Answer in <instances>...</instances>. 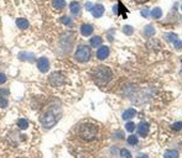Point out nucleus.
<instances>
[{"mask_svg": "<svg viewBox=\"0 0 182 158\" xmlns=\"http://www.w3.org/2000/svg\"><path fill=\"white\" fill-rule=\"evenodd\" d=\"M113 73L108 67H98L94 72H93V79L97 85H105L112 81Z\"/></svg>", "mask_w": 182, "mask_h": 158, "instance_id": "f257e3e1", "label": "nucleus"}, {"mask_svg": "<svg viewBox=\"0 0 182 158\" xmlns=\"http://www.w3.org/2000/svg\"><path fill=\"white\" fill-rule=\"evenodd\" d=\"M97 133H98V126L93 124H84L81 126V130H79V136L85 141H90L96 138Z\"/></svg>", "mask_w": 182, "mask_h": 158, "instance_id": "f03ea898", "label": "nucleus"}, {"mask_svg": "<svg viewBox=\"0 0 182 158\" xmlns=\"http://www.w3.org/2000/svg\"><path fill=\"white\" fill-rule=\"evenodd\" d=\"M74 58L78 62H81V63L88 62L90 59V49H89V47L88 46H84V45L83 46H79L77 48L76 53H74Z\"/></svg>", "mask_w": 182, "mask_h": 158, "instance_id": "7ed1b4c3", "label": "nucleus"}, {"mask_svg": "<svg viewBox=\"0 0 182 158\" xmlns=\"http://www.w3.org/2000/svg\"><path fill=\"white\" fill-rule=\"evenodd\" d=\"M57 121H58V115H56L52 110H50V111H47V113L42 116V119H41V125H42L45 128H50V127L55 126V125L57 124Z\"/></svg>", "mask_w": 182, "mask_h": 158, "instance_id": "20e7f679", "label": "nucleus"}, {"mask_svg": "<svg viewBox=\"0 0 182 158\" xmlns=\"http://www.w3.org/2000/svg\"><path fill=\"white\" fill-rule=\"evenodd\" d=\"M48 82L52 87H60V85H63L64 82H66V78L62 73L60 72H53L50 74L48 77Z\"/></svg>", "mask_w": 182, "mask_h": 158, "instance_id": "39448f33", "label": "nucleus"}, {"mask_svg": "<svg viewBox=\"0 0 182 158\" xmlns=\"http://www.w3.org/2000/svg\"><path fill=\"white\" fill-rule=\"evenodd\" d=\"M37 68L40 69L41 73H46L50 69V62H48V59L45 58V57L40 58L39 62H37Z\"/></svg>", "mask_w": 182, "mask_h": 158, "instance_id": "423d86ee", "label": "nucleus"}, {"mask_svg": "<svg viewBox=\"0 0 182 158\" xmlns=\"http://www.w3.org/2000/svg\"><path fill=\"white\" fill-rule=\"evenodd\" d=\"M90 13H92V15L94 18H101L103 14H104V6L101 5V4H96L93 6V9L90 10Z\"/></svg>", "mask_w": 182, "mask_h": 158, "instance_id": "0eeeda50", "label": "nucleus"}, {"mask_svg": "<svg viewBox=\"0 0 182 158\" xmlns=\"http://www.w3.org/2000/svg\"><path fill=\"white\" fill-rule=\"evenodd\" d=\"M108 56H109V48H108L107 46H102V47H99V49H98V52H97V57H98V59L103 61V59H105Z\"/></svg>", "mask_w": 182, "mask_h": 158, "instance_id": "6e6552de", "label": "nucleus"}, {"mask_svg": "<svg viewBox=\"0 0 182 158\" xmlns=\"http://www.w3.org/2000/svg\"><path fill=\"white\" fill-rule=\"evenodd\" d=\"M81 34H82L83 36L92 35V34H93V26L89 25V24H83V25L81 26Z\"/></svg>", "mask_w": 182, "mask_h": 158, "instance_id": "1a4fd4ad", "label": "nucleus"}, {"mask_svg": "<svg viewBox=\"0 0 182 158\" xmlns=\"http://www.w3.org/2000/svg\"><path fill=\"white\" fill-rule=\"evenodd\" d=\"M138 132L141 137H145L147 133H149V124L147 122H140L139 124V128H138Z\"/></svg>", "mask_w": 182, "mask_h": 158, "instance_id": "9d476101", "label": "nucleus"}, {"mask_svg": "<svg viewBox=\"0 0 182 158\" xmlns=\"http://www.w3.org/2000/svg\"><path fill=\"white\" fill-rule=\"evenodd\" d=\"M69 9H71V13L73 14V15H79L81 14V5H79V3H77V2H72L71 4H69Z\"/></svg>", "mask_w": 182, "mask_h": 158, "instance_id": "9b49d317", "label": "nucleus"}, {"mask_svg": "<svg viewBox=\"0 0 182 158\" xmlns=\"http://www.w3.org/2000/svg\"><path fill=\"white\" fill-rule=\"evenodd\" d=\"M16 26L20 30H26L29 27V21L26 19H18L16 20Z\"/></svg>", "mask_w": 182, "mask_h": 158, "instance_id": "f8f14e48", "label": "nucleus"}, {"mask_svg": "<svg viewBox=\"0 0 182 158\" xmlns=\"http://www.w3.org/2000/svg\"><path fill=\"white\" fill-rule=\"evenodd\" d=\"M19 58L21 61H30V62H34L35 61V56L34 54H30V53H26V52L19 53Z\"/></svg>", "mask_w": 182, "mask_h": 158, "instance_id": "ddd939ff", "label": "nucleus"}, {"mask_svg": "<svg viewBox=\"0 0 182 158\" xmlns=\"http://www.w3.org/2000/svg\"><path fill=\"white\" fill-rule=\"evenodd\" d=\"M135 115H136V111L134 109H128L126 111L123 113V119L124 120H129V119H133Z\"/></svg>", "mask_w": 182, "mask_h": 158, "instance_id": "4468645a", "label": "nucleus"}, {"mask_svg": "<svg viewBox=\"0 0 182 158\" xmlns=\"http://www.w3.org/2000/svg\"><path fill=\"white\" fill-rule=\"evenodd\" d=\"M52 4L55 6V9H58V10H61V9H63L66 6L64 0H52Z\"/></svg>", "mask_w": 182, "mask_h": 158, "instance_id": "2eb2a0df", "label": "nucleus"}, {"mask_svg": "<svg viewBox=\"0 0 182 158\" xmlns=\"http://www.w3.org/2000/svg\"><path fill=\"white\" fill-rule=\"evenodd\" d=\"M101 45H102V38L99 36L92 37V40H90V46L92 47H99Z\"/></svg>", "mask_w": 182, "mask_h": 158, "instance_id": "dca6fc26", "label": "nucleus"}, {"mask_svg": "<svg viewBox=\"0 0 182 158\" xmlns=\"http://www.w3.org/2000/svg\"><path fill=\"white\" fill-rule=\"evenodd\" d=\"M18 126H19V128H21V130H26V128L29 127V121H27L26 119H20V120L18 121Z\"/></svg>", "mask_w": 182, "mask_h": 158, "instance_id": "f3484780", "label": "nucleus"}, {"mask_svg": "<svg viewBox=\"0 0 182 158\" xmlns=\"http://www.w3.org/2000/svg\"><path fill=\"white\" fill-rule=\"evenodd\" d=\"M151 16H152L154 19H160V18L162 16V11H161V9H160V8H155V9L151 11Z\"/></svg>", "mask_w": 182, "mask_h": 158, "instance_id": "a211bd4d", "label": "nucleus"}, {"mask_svg": "<svg viewBox=\"0 0 182 158\" xmlns=\"http://www.w3.org/2000/svg\"><path fill=\"white\" fill-rule=\"evenodd\" d=\"M165 38H166V41L167 42H171V43H173L178 37H177V35L176 34H166L165 35Z\"/></svg>", "mask_w": 182, "mask_h": 158, "instance_id": "6ab92c4d", "label": "nucleus"}, {"mask_svg": "<svg viewBox=\"0 0 182 158\" xmlns=\"http://www.w3.org/2000/svg\"><path fill=\"white\" fill-rule=\"evenodd\" d=\"M166 158L168 157V158H176V157H178V152L177 151H167V152H165V154H163Z\"/></svg>", "mask_w": 182, "mask_h": 158, "instance_id": "aec40b11", "label": "nucleus"}, {"mask_svg": "<svg viewBox=\"0 0 182 158\" xmlns=\"http://www.w3.org/2000/svg\"><path fill=\"white\" fill-rule=\"evenodd\" d=\"M145 35H146V36H152V35H155L154 27H152V26H146V27H145Z\"/></svg>", "mask_w": 182, "mask_h": 158, "instance_id": "412c9836", "label": "nucleus"}, {"mask_svg": "<svg viewBox=\"0 0 182 158\" xmlns=\"http://www.w3.org/2000/svg\"><path fill=\"white\" fill-rule=\"evenodd\" d=\"M125 128H126V131H129V132H133V131L135 130V124L130 121V122H128V124H126Z\"/></svg>", "mask_w": 182, "mask_h": 158, "instance_id": "4be33fe9", "label": "nucleus"}, {"mask_svg": "<svg viewBox=\"0 0 182 158\" xmlns=\"http://www.w3.org/2000/svg\"><path fill=\"white\" fill-rule=\"evenodd\" d=\"M61 22L64 24V25H72L71 19H69L68 16H62V18H61Z\"/></svg>", "mask_w": 182, "mask_h": 158, "instance_id": "5701e85b", "label": "nucleus"}, {"mask_svg": "<svg viewBox=\"0 0 182 158\" xmlns=\"http://www.w3.org/2000/svg\"><path fill=\"white\" fill-rule=\"evenodd\" d=\"M123 31H124L125 35H131V34L134 32V29H133L131 26H124V30H123Z\"/></svg>", "mask_w": 182, "mask_h": 158, "instance_id": "b1692460", "label": "nucleus"}, {"mask_svg": "<svg viewBox=\"0 0 182 158\" xmlns=\"http://www.w3.org/2000/svg\"><path fill=\"white\" fill-rule=\"evenodd\" d=\"M128 143H129V144H136V143H138V138H136V136H129V138H128Z\"/></svg>", "mask_w": 182, "mask_h": 158, "instance_id": "393cba45", "label": "nucleus"}, {"mask_svg": "<svg viewBox=\"0 0 182 158\" xmlns=\"http://www.w3.org/2000/svg\"><path fill=\"white\" fill-rule=\"evenodd\" d=\"M120 156H122V157H125V158H130V157H131L130 152H129V151H126L125 148H123V149L120 151Z\"/></svg>", "mask_w": 182, "mask_h": 158, "instance_id": "a878e982", "label": "nucleus"}, {"mask_svg": "<svg viewBox=\"0 0 182 158\" xmlns=\"http://www.w3.org/2000/svg\"><path fill=\"white\" fill-rule=\"evenodd\" d=\"M6 106H8V100H6V98L0 97V108H6Z\"/></svg>", "mask_w": 182, "mask_h": 158, "instance_id": "bb28decb", "label": "nucleus"}, {"mask_svg": "<svg viewBox=\"0 0 182 158\" xmlns=\"http://www.w3.org/2000/svg\"><path fill=\"white\" fill-rule=\"evenodd\" d=\"M10 94V92L8 89H0V97H3V98H6L8 95Z\"/></svg>", "mask_w": 182, "mask_h": 158, "instance_id": "cd10ccee", "label": "nucleus"}, {"mask_svg": "<svg viewBox=\"0 0 182 158\" xmlns=\"http://www.w3.org/2000/svg\"><path fill=\"white\" fill-rule=\"evenodd\" d=\"M181 127H182V122H175V124L172 125V128H173L175 131L181 130Z\"/></svg>", "mask_w": 182, "mask_h": 158, "instance_id": "c85d7f7f", "label": "nucleus"}, {"mask_svg": "<svg viewBox=\"0 0 182 158\" xmlns=\"http://www.w3.org/2000/svg\"><path fill=\"white\" fill-rule=\"evenodd\" d=\"M173 45H175V47H176L177 49H181V48H182V42H181L178 38H177V40L173 42Z\"/></svg>", "mask_w": 182, "mask_h": 158, "instance_id": "c756f323", "label": "nucleus"}, {"mask_svg": "<svg viewBox=\"0 0 182 158\" xmlns=\"http://www.w3.org/2000/svg\"><path fill=\"white\" fill-rule=\"evenodd\" d=\"M6 82V75L4 73H0V84H4Z\"/></svg>", "mask_w": 182, "mask_h": 158, "instance_id": "7c9ffc66", "label": "nucleus"}, {"mask_svg": "<svg viewBox=\"0 0 182 158\" xmlns=\"http://www.w3.org/2000/svg\"><path fill=\"white\" fill-rule=\"evenodd\" d=\"M93 6H94V5H93L92 3H87V4H85V9H87L88 11H89V10H92V9H93Z\"/></svg>", "mask_w": 182, "mask_h": 158, "instance_id": "2f4dec72", "label": "nucleus"}, {"mask_svg": "<svg viewBox=\"0 0 182 158\" xmlns=\"http://www.w3.org/2000/svg\"><path fill=\"white\" fill-rule=\"evenodd\" d=\"M141 15H143L144 18H147V16H149V10H147V9H144V10L141 11Z\"/></svg>", "mask_w": 182, "mask_h": 158, "instance_id": "473e14b6", "label": "nucleus"}, {"mask_svg": "<svg viewBox=\"0 0 182 158\" xmlns=\"http://www.w3.org/2000/svg\"><path fill=\"white\" fill-rule=\"evenodd\" d=\"M135 2H136V3H139V4H143V3H146L147 0H135Z\"/></svg>", "mask_w": 182, "mask_h": 158, "instance_id": "72a5a7b5", "label": "nucleus"}, {"mask_svg": "<svg viewBox=\"0 0 182 158\" xmlns=\"http://www.w3.org/2000/svg\"><path fill=\"white\" fill-rule=\"evenodd\" d=\"M181 10H182V5H181Z\"/></svg>", "mask_w": 182, "mask_h": 158, "instance_id": "f704fd0d", "label": "nucleus"}, {"mask_svg": "<svg viewBox=\"0 0 182 158\" xmlns=\"http://www.w3.org/2000/svg\"><path fill=\"white\" fill-rule=\"evenodd\" d=\"M181 62H182V61H181Z\"/></svg>", "mask_w": 182, "mask_h": 158, "instance_id": "c9c22d12", "label": "nucleus"}]
</instances>
